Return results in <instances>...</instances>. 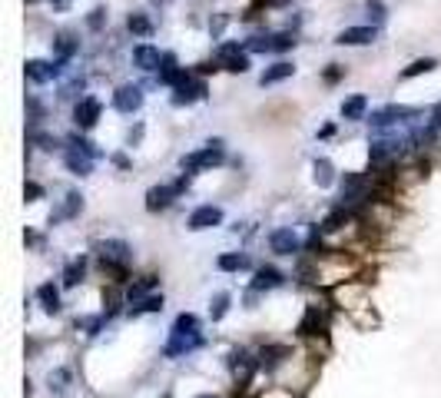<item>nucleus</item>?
<instances>
[{
    "label": "nucleus",
    "instance_id": "20e7f679",
    "mask_svg": "<svg viewBox=\"0 0 441 398\" xmlns=\"http://www.w3.org/2000/svg\"><path fill=\"white\" fill-rule=\"evenodd\" d=\"M199 96H206V83L202 80H193L189 73H183V80L176 83V96H173V103L176 107H183V103H193Z\"/></svg>",
    "mask_w": 441,
    "mask_h": 398
},
{
    "label": "nucleus",
    "instance_id": "423d86ee",
    "mask_svg": "<svg viewBox=\"0 0 441 398\" xmlns=\"http://www.w3.org/2000/svg\"><path fill=\"white\" fill-rule=\"evenodd\" d=\"M219 63H223L226 70H232V73H245V70H249V57L239 50V44L219 46Z\"/></svg>",
    "mask_w": 441,
    "mask_h": 398
},
{
    "label": "nucleus",
    "instance_id": "ddd939ff",
    "mask_svg": "<svg viewBox=\"0 0 441 398\" xmlns=\"http://www.w3.org/2000/svg\"><path fill=\"white\" fill-rule=\"evenodd\" d=\"M133 63H137L139 70H159V63H163V57H159V50L150 44H139L137 50H133Z\"/></svg>",
    "mask_w": 441,
    "mask_h": 398
},
{
    "label": "nucleus",
    "instance_id": "e433bc0d",
    "mask_svg": "<svg viewBox=\"0 0 441 398\" xmlns=\"http://www.w3.org/2000/svg\"><path fill=\"white\" fill-rule=\"evenodd\" d=\"M269 3H286V0H269Z\"/></svg>",
    "mask_w": 441,
    "mask_h": 398
},
{
    "label": "nucleus",
    "instance_id": "f257e3e1",
    "mask_svg": "<svg viewBox=\"0 0 441 398\" xmlns=\"http://www.w3.org/2000/svg\"><path fill=\"white\" fill-rule=\"evenodd\" d=\"M113 107L120 110V113H137L143 107V90H139L137 83H123L120 90L113 93Z\"/></svg>",
    "mask_w": 441,
    "mask_h": 398
},
{
    "label": "nucleus",
    "instance_id": "ea45409f",
    "mask_svg": "<svg viewBox=\"0 0 441 398\" xmlns=\"http://www.w3.org/2000/svg\"><path fill=\"white\" fill-rule=\"evenodd\" d=\"M31 3H37V0H31Z\"/></svg>",
    "mask_w": 441,
    "mask_h": 398
},
{
    "label": "nucleus",
    "instance_id": "2f4dec72",
    "mask_svg": "<svg viewBox=\"0 0 441 398\" xmlns=\"http://www.w3.org/2000/svg\"><path fill=\"white\" fill-rule=\"evenodd\" d=\"M103 20H107V10H103V7L90 10V17H87V24H90L93 31H100V27H103Z\"/></svg>",
    "mask_w": 441,
    "mask_h": 398
},
{
    "label": "nucleus",
    "instance_id": "bb28decb",
    "mask_svg": "<svg viewBox=\"0 0 441 398\" xmlns=\"http://www.w3.org/2000/svg\"><path fill=\"white\" fill-rule=\"evenodd\" d=\"M435 67H438V63L431 60V57H425V60H415L408 67V70H405V73H401V77L408 80V77H418V73H428V70H435Z\"/></svg>",
    "mask_w": 441,
    "mask_h": 398
},
{
    "label": "nucleus",
    "instance_id": "0eeeda50",
    "mask_svg": "<svg viewBox=\"0 0 441 398\" xmlns=\"http://www.w3.org/2000/svg\"><path fill=\"white\" fill-rule=\"evenodd\" d=\"M60 67H63V60H57V63H46V60H27V80H33V83H50V80L60 73Z\"/></svg>",
    "mask_w": 441,
    "mask_h": 398
},
{
    "label": "nucleus",
    "instance_id": "aec40b11",
    "mask_svg": "<svg viewBox=\"0 0 441 398\" xmlns=\"http://www.w3.org/2000/svg\"><path fill=\"white\" fill-rule=\"evenodd\" d=\"M126 27H130V33H137V37H150V33H153V20L146 14H130Z\"/></svg>",
    "mask_w": 441,
    "mask_h": 398
},
{
    "label": "nucleus",
    "instance_id": "4c0bfd02",
    "mask_svg": "<svg viewBox=\"0 0 441 398\" xmlns=\"http://www.w3.org/2000/svg\"><path fill=\"white\" fill-rule=\"evenodd\" d=\"M199 398H213V395H199Z\"/></svg>",
    "mask_w": 441,
    "mask_h": 398
},
{
    "label": "nucleus",
    "instance_id": "72a5a7b5",
    "mask_svg": "<svg viewBox=\"0 0 441 398\" xmlns=\"http://www.w3.org/2000/svg\"><path fill=\"white\" fill-rule=\"evenodd\" d=\"M431 126H441V103L431 110Z\"/></svg>",
    "mask_w": 441,
    "mask_h": 398
},
{
    "label": "nucleus",
    "instance_id": "473e14b6",
    "mask_svg": "<svg viewBox=\"0 0 441 398\" xmlns=\"http://www.w3.org/2000/svg\"><path fill=\"white\" fill-rule=\"evenodd\" d=\"M226 306H229V295H216V302H213V319H223V315H226Z\"/></svg>",
    "mask_w": 441,
    "mask_h": 398
},
{
    "label": "nucleus",
    "instance_id": "dca6fc26",
    "mask_svg": "<svg viewBox=\"0 0 441 398\" xmlns=\"http://www.w3.org/2000/svg\"><path fill=\"white\" fill-rule=\"evenodd\" d=\"M292 73H295V67H292V63H286V60H279V63H273V67H269L262 77H259V83H262V87H269V83H279V80L292 77Z\"/></svg>",
    "mask_w": 441,
    "mask_h": 398
},
{
    "label": "nucleus",
    "instance_id": "2eb2a0df",
    "mask_svg": "<svg viewBox=\"0 0 441 398\" xmlns=\"http://www.w3.org/2000/svg\"><path fill=\"white\" fill-rule=\"evenodd\" d=\"M180 80H183V70H180L176 57H173V53H166V57H163V63H159V83H169V87H176Z\"/></svg>",
    "mask_w": 441,
    "mask_h": 398
},
{
    "label": "nucleus",
    "instance_id": "f704fd0d",
    "mask_svg": "<svg viewBox=\"0 0 441 398\" xmlns=\"http://www.w3.org/2000/svg\"><path fill=\"white\" fill-rule=\"evenodd\" d=\"M27 196L37 199V196H40V186H37V183H27Z\"/></svg>",
    "mask_w": 441,
    "mask_h": 398
},
{
    "label": "nucleus",
    "instance_id": "58836bf2",
    "mask_svg": "<svg viewBox=\"0 0 441 398\" xmlns=\"http://www.w3.org/2000/svg\"><path fill=\"white\" fill-rule=\"evenodd\" d=\"M163 3H169V0H163Z\"/></svg>",
    "mask_w": 441,
    "mask_h": 398
},
{
    "label": "nucleus",
    "instance_id": "a211bd4d",
    "mask_svg": "<svg viewBox=\"0 0 441 398\" xmlns=\"http://www.w3.org/2000/svg\"><path fill=\"white\" fill-rule=\"evenodd\" d=\"M365 110H368V100L358 93V96H349V100L342 103V116H345V120H362Z\"/></svg>",
    "mask_w": 441,
    "mask_h": 398
},
{
    "label": "nucleus",
    "instance_id": "6e6552de",
    "mask_svg": "<svg viewBox=\"0 0 441 398\" xmlns=\"http://www.w3.org/2000/svg\"><path fill=\"white\" fill-rule=\"evenodd\" d=\"M223 223V209L219 206H199L196 213L189 216V230H213V226H219Z\"/></svg>",
    "mask_w": 441,
    "mask_h": 398
},
{
    "label": "nucleus",
    "instance_id": "c756f323",
    "mask_svg": "<svg viewBox=\"0 0 441 398\" xmlns=\"http://www.w3.org/2000/svg\"><path fill=\"white\" fill-rule=\"evenodd\" d=\"M292 46H295V37H292V33H275L273 50H292Z\"/></svg>",
    "mask_w": 441,
    "mask_h": 398
},
{
    "label": "nucleus",
    "instance_id": "c9c22d12",
    "mask_svg": "<svg viewBox=\"0 0 441 398\" xmlns=\"http://www.w3.org/2000/svg\"><path fill=\"white\" fill-rule=\"evenodd\" d=\"M50 3H53V10H67L70 7V0H50Z\"/></svg>",
    "mask_w": 441,
    "mask_h": 398
},
{
    "label": "nucleus",
    "instance_id": "c85d7f7f",
    "mask_svg": "<svg viewBox=\"0 0 441 398\" xmlns=\"http://www.w3.org/2000/svg\"><path fill=\"white\" fill-rule=\"evenodd\" d=\"M153 286H156V279H153V276L139 279L137 286H130V302H133V299H139V295H146V292H150Z\"/></svg>",
    "mask_w": 441,
    "mask_h": 398
},
{
    "label": "nucleus",
    "instance_id": "5701e85b",
    "mask_svg": "<svg viewBox=\"0 0 441 398\" xmlns=\"http://www.w3.org/2000/svg\"><path fill=\"white\" fill-rule=\"evenodd\" d=\"M219 269H223V272L249 269V259H245V256H239V252H229V256H219Z\"/></svg>",
    "mask_w": 441,
    "mask_h": 398
},
{
    "label": "nucleus",
    "instance_id": "f3484780",
    "mask_svg": "<svg viewBox=\"0 0 441 398\" xmlns=\"http://www.w3.org/2000/svg\"><path fill=\"white\" fill-rule=\"evenodd\" d=\"M199 345V332L196 336H183V332H173V342H169L166 355H180V352H193Z\"/></svg>",
    "mask_w": 441,
    "mask_h": 398
},
{
    "label": "nucleus",
    "instance_id": "39448f33",
    "mask_svg": "<svg viewBox=\"0 0 441 398\" xmlns=\"http://www.w3.org/2000/svg\"><path fill=\"white\" fill-rule=\"evenodd\" d=\"M100 100H93V96H83L80 103L74 107V123L80 126V130H90L93 123L100 120Z\"/></svg>",
    "mask_w": 441,
    "mask_h": 398
},
{
    "label": "nucleus",
    "instance_id": "f03ea898",
    "mask_svg": "<svg viewBox=\"0 0 441 398\" xmlns=\"http://www.w3.org/2000/svg\"><path fill=\"white\" fill-rule=\"evenodd\" d=\"M219 159H223V143L216 139V143H209L206 150H199V153H193V156H186L183 169H189V173H193V169H206V166H216Z\"/></svg>",
    "mask_w": 441,
    "mask_h": 398
},
{
    "label": "nucleus",
    "instance_id": "b1692460",
    "mask_svg": "<svg viewBox=\"0 0 441 398\" xmlns=\"http://www.w3.org/2000/svg\"><path fill=\"white\" fill-rule=\"evenodd\" d=\"M173 332H183V336H196V332H199V319L193 315V312H183V315L176 319V325H173Z\"/></svg>",
    "mask_w": 441,
    "mask_h": 398
},
{
    "label": "nucleus",
    "instance_id": "a878e982",
    "mask_svg": "<svg viewBox=\"0 0 441 398\" xmlns=\"http://www.w3.org/2000/svg\"><path fill=\"white\" fill-rule=\"evenodd\" d=\"M273 40H275V33H256L245 46H249V50H259V53H266V50H273Z\"/></svg>",
    "mask_w": 441,
    "mask_h": 398
},
{
    "label": "nucleus",
    "instance_id": "f8f14e48",
    "mask_svg": "<svg viewBox=\"0 0 441 398\" xmlns=\"http://www.w3.org/2000/svg\"><path fill=\"white\" fill-rule=\"evenodd\" d=\"M415 110H408V107H381V110H375L372 113V126H392V123H401L405 116H411Z\"/></svg>",
    "mask_w": 441,
    "mask_h": 398
},
{
    "label": "nucleus",
    "instance_id": "393cba45",
    "mask_svg": "<svg viewBox=\"0 0 441 398\" xmlns=\"http://www.w3.org/2000/svg\"><path fill=\"white\" fill-rule=\"evenodd\" d=\"M279 282H282V276H279L275 269H259V272H256V282H252V286H256V289H275Z\"/></svg>",
    "mask_w": 441,
    "mask_h": 398
},
{
    "label": "nucleus",
    "instance_id": "4be33fe9",
    "mask_svg": "<svg viewBox=\"0 0 441 398\" xmlns=\"http://www.w3.org/2000/svg\"><path fill=\"white\" fill-rule=\"evenodd\" d=\"M53 50H57V60H70V57H74V50H76L74 37H70V33H60V37L53 40Z\"/></svg>",
    "mask_w": 441,
    "mask_h": 398
},
{
    "label": "nucleus",
    "instance_id": "cd10ccee",
    "mask_svg": "<svg viewBox=\"0 0 441 398\" xmlns=\"http://www.w3.org/2000/svg\"><path fill=\"white\" fill-rule=\"evenodd\" d=\"M80 276H83V259H76V262H70V266H67L63 282H67V286H76V282H80Z\"/></svg>",
    "mask_w": 441,
    "mask_h": 398
},
{
    "label": "nucleus",
    "instance_id": "9b49d317",
    "mask_svg": "<svg viewBox=\"0 0 441 398\" xmlns=\"http://www.w3.org/2000/svg\"><path fill=\"white\" fill-rule=\"evenodd\" d=\"M229 368H232V379H236L239 385H245L249 379H252V368H256V362H252L245 352H232V355H229Z\"/></svg>",
    "mask_w": 441,
    "mask_h": 398
},
{
    "label": "nucleus",
    "instance_id": "6ab92c4d",
    "mask_svg": "<svg viewBox=\"0 0 441 398\" xmlns=\"http://www.w3.org/2000/svg\"><path fill=\"white\" fill-rule=\"evenodd\" d=\"M312 176H315L319 186H332V180H335L332 163H329V159H315V163H312Z\"/></svg>",
    "mask_w": 441,
    "mask_h": 398
},
{
    "label": "nucleus",
    "instance_id": "7ed1b4c3",
    "mask_svg": "<svg viewBox=\"0 0 441 398\" xmlns=\"http://www.w3.org/2000/svg\"><path fill=\"white\" fill-rule=\"evenodd\" d=\"M100 259L110 269H120L130 262V245L120 243V239H110V243H100Z\"/></svg>",
    "mask_w": 441,
    "mask_h": 398
},
{
    "label": "nucleus",
    "instance_id": "1a4fd4ad",
    "mask_svg": "<svg viewBox=\"0 0 441 398\" xmlns=\"http://www.w3.org/2000/svg\"><path fill=\"white\" fill-rule=\"evenodd\" d=\"M269 245H273V252H279V256H295L302 243H299V236L292 230H275L269 236Z\"/></svg>",
    "mask_w": 441,
    "mask_h": 398
},
{
    "label": "nucleus",
    "instance_id": "4468645a",
    "mask_svg": "<svg viewBox=\"0 0 441 398\" xmlns=\"http://www.w3.org/2000/svg\"><path fill=\"white\" fill-rule=\"evenodd\" d=\"M180 193V186H153L146 193V209H163L173 202V196Z\"/></svg>",
    "mask_w": 441,
    "mask_h": 398
},
{
    "label": "nucleus",
    "instance_id": "7c9ffc66",
    "mask_svg": "<svg viewBox=\"0 0 441 398\" xmlns=\"http://www.w3.org/2000/svg\"><path fill=\"white\" fill-rule=\"evenodd\" d=\"M156 309H163V299H146V302H139L133 309V315H143V312H156Z\"/></svg>",
    "mask_w": 441,
    "mask_h": 398
},
{
    "label": "nucleus",
    "instance_id": "9d476101",
    "mask_svg": "<svg viewBox=\"0 0 441 398\" xmlns=\"http://www.w3.org/2000/svg\"><path fill=\"white\" fill-rule=\"evenodd\" d=\"M375 40V27H345V31L335 37V44L342 46H362Z\"/></svg>",
    "mask_w": 441,
    "mask_h": 398
},
{
    "label": "nucleus",
    "instance_id": "412c9836",
    "mask_svg": "<svg viewBox=\"0 0 441 398\" xmlns=\"http://www.w3.org/2000/svg\"><path fill=\"white\" fill-rule=\"evenodd\" d=\"M37 299H40V302H44V309H46V312H57V309H60V292L53 289V286H50V282H46V286H40V289H37Z\"/></svg>",
    "mask_w": 441,
    "mask_h": 398
}]
</instances>
